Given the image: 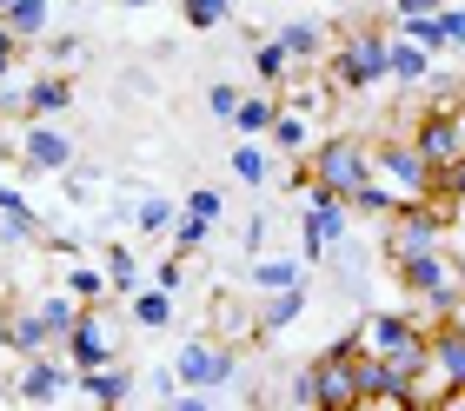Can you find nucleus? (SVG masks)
<instances>
[{
    "instance_id": "obj_6",
    "label": "nucleus",
    "mask_w": 465,
    "mask_h": 411,
    "mask_svg": "<svg viewBox=\"0 0 465 411\" xmlns=\"http://www.w3.org/2000/svg\"><path fill=\"white\" fill-rule=\"evenodd\" d=\"M372 180L392 186L399 206H412V200H426V192H432V166L419 160L412 140H379V146H372Z\"/></svg>"
},
{
    "instance_id": "obj_1",
    "label": "nucleus",
    "mask_w": 465,
    "mask_h": 411,
    "mask_svg": "<svg viewBox=\"0 0 465 411\" xmlns=\"http://www.w3.org/2000/svg\"><path fill=\"white\" fill-rule=\"evenodd\" d=\"M359 365H366V345H359L352 332L332 338L320 358H306L300 372H292V405H320V411L359 405Z\"/></svg>"
},
{
    "instance_id": "obj_15",
    "label": "nucleus",
    "mask_w": 465,
    "mask_h": 411,
    "mask_svg": "<svg viewBox=\"0 0 465 411\" xmlns=\"http://www.w3.org/2000/svg\"><path fill=\"white\" fill-rule=\"evenodd\" d=\"M213 338L240 352V345H252V338H260V312H252V306L240 312V298H232V292H220V298H213Z\"/></svg>"
},
{
    "instance_id": "obj_23",
    "label": "nucleus",
    "mask_w": 465,
    "mask_h": 411,
    "mask_svg": "<svg viewBox=\"0 0 465 411\" xmlns=\"http://www.w3.org/2000/svg\"><path fill=\"white\" fill-rule=\"evenodd\" d=\"M134 326H146V332H166V326H173V292H166V286H134Z\"/></svg>"
},
{
    "instance_id": "obj_12",
    "label": "nucleus",
    "mask_w": 465,
    "mask_h": 411,
    "mask_svg": "<svg viewBox=\"0 0 465 411\" xmlns=\"http://www.w3.org/2000/svg\"><path fill=\"white\" fill-rule=\"evenodd\" d=\"M252 312H260V338L286 332V326H300V318H306V279H292V286H272Z\"/></svg>"
},
{
    "instance_id": "obj_42",
    "label": "nucleus",
    "mask_w": 465,
    "mask_h": 411,
    "mask_svg": "<svg viewBox=\"0 0 465 411\" xmlns=\"http://www.w3.org/2000/svg\"><path fill=\"white\" fill-rule=\"evenodd\" d=\"M452 279H459V286H465V246L452 252Z\"/></svg>"
},
{
    "instance_id": "obj_41",
    "label": "nucleus",
    "mask_w": 465,
    "mask_h": 411,
    "mask_svg": "<svg viewBox=\"0 0 465 411\" xmlns=\"http://www.w3.org/2000/svg\"><path fill=\"white\" fill-rule=\"evenodd\" d=\"M14 206H27V192H20V186H7V180H0V212H14Z\"/></svg>"
},
{
    "instance_id": "obj_37",
    "label": "nucleus",
    "mask_w": 465,
    "mask_h": 411,
    "mask_svg": "<svg viewBox=\"0 0 465 411\" xmlns=\"http://www.w3.org/2000/svg\"><path fill=\"white\" fill-rule=\"evenodd\" d=\"M14 67H20V40L7 34V20H0V80H7Z\"/></svg>"
},
{
    "instance_id": "obj_28",
    "label": "nucleus",
    "mask_w": 465,
    "mask_h": 411,
    "mask_svg": "<svg viewBox=\"0 0 465 411\" xmlns=\"http://www.w3.org/2000/svg\"><path fill=\"white\" fill-rule=\"evenodd\" d=\"M180 14H186V27L193 34H213L232 20V0H180Z\"/></svg>"
},
{
    "instance_id": "obj_11",
    "label": "nucleus",
    "mask_w": 465,
    "mask_h": 411,
    "mask_svg": "<svg viewBox=\"0 0 465 411\" xmlns=\"http://www.w3.org/2000/svg\"><path fill=\"white\" fill-rule=\"evenodd\" d=\"M386 266H392V279L412 298H426L432 286H446V279H452V252L446 246H426V252H399V259H386Z\"/></svg>"
},
{
    "instance_id": "obj_44",
    "label": "nucleus",
    "mask_w": 465,
    "mask_h": 411,
    "mask_svg": "<svg viewBox=\"0 0 465 411\" xmlns=\"http://www.w3.org/2000/svg\"><path fill=\"white\" fill-rule=\"evenodd\" d=\"M120 7H146V0H120Z\"/></svg>"
},
{
    "instance_id": "obj_29",
    "label": "nucleus",
    "mask_w": 465,
    "mask_h": 411,
    "mask_svg": "<svg viewBox=\"0 0 465 411\" xmlns=\"http://www.w3.org/2000/svg\"><path fill=\"white\" fill-rule=\"evenodd\" d=\"M226 166H232V180H246V186H266V146H260V140H240Z\"/></svg>"
},
{
    "instance_id": "obj_2",
    "label": "nucleus",
    "mask_w": 465,
    "mask_h": 411,
    "mask_svg": "<svg viewBox=\"0 0 465 411\" xmlns=\"http://www.w3.org/2000/svg\"><path fill=\"white\" fill-rule=\"evenodd\" d=\"M74 318H80V298H74V292H54V298H40V306H14V312H7V326H0V338H7V352H14V358H27V352H54V345L67 338Z\"/></svg>"
},
{
    "instance_id": "obj_33",
    "label": "nucleus",
    "mask_w": 465,
    "mask_h": 411,
    "mask_svg": "<svg viewBox=\"0 0 465 411\" xmlns=\"http://www.w3.org/2000/svg\"><path fill=\"white\" fill-rule=\"evenodd\" d=\"M432 200H452V206H465V153H459L452 166H439V172H432Z\"/></svg>"
},
{
    "instance_id": "obj_19",
    "label": "nucleus",
    "mask_w": 465,
    "mask_h": 411,
    "mask_svg": "<svg viewBox=\"0 0 465 411\" xmlns=\"http://www.w3.org/2000/svg\"><path fill=\"white\" fill-rule=\"evenodd\" d=\"M386 80H399V86L432 80V54H426V47H412L406 34H392V40H386Z\"/></svg>"
},
{
    "instance_id": "obj_27",
    "label": "nucleus",
    "mask_w": 465,
    "mask_h": 411,
    "mask_svg": "<svg viewBox=\"0 0 465 411\" xmlns=\"http://www.w3.org/2000/svg\"><path fill=\"white\" fill-rule=\"evenodd\" d=\"M346 206H352V212H372V220H386V212H399V192L379 186V180H366V186L346 192Z\"/></svg>"
},
{
    "instance_id": "obj_34",
    "label": "nucleus",
    "mask_w": 465,
    "mask_h": 411,
    "mask_svg": "<svg viewBox=\"0 0 465 411\" xmlns=\"http://www.w3.org/2000/svg\"><path fill=\"white\" fill-rule=\"evenodd\" d=\"M232 106H240V86H232V80L206 86V113H213V120H232Z\"/></svg>"
},
{
    "instance_id": "obj_20",
    "label": "nucleus",
    "mask_w": 465,
    "mask_h": 411,
    "mask_svg": "<svg viewBox=\"0 0 465 411\" xmlns=\"http://www.w3.org/2000/svg\"><path fill=\"white\" fill-rule=\"evenodd\" d=\"M0 20H7V34L20 40V47H27V40H40V34H47L54 0H7V14H0Z\"/></svg>"
},
{
    "instance_id": "obj_36",
    "label": "nucleus",
    "mask_w": 465,
    "mask_h": 411,
    "mask_svg": "<svg viewBox=\"0 0 465 411\" xmlns=\"http://www.w3.org/2000/svg\"><path fill=\"white\" fill-rule=\"evenodd\" d=\"M40 40H47V54L60 60V67H67V60L80 54V34H40Z\"/></svg>"
},
{
    "instance_id": "obj_8",
    "label": "nucleus",
    "mask_w": 465,
    "mask_h": 411,
    "mask_svg": "<svg viewBox=\"0 0 465 411\" xmlns=\"http://www.w3.org/2000/svg\"><path fill=\"white\" fill-rule=\"evenodd\" d=\"M60 358L74 365V372H94V365H114V332L107 318H100V306H80V318L67 326V338H60Z\"/></svg>"
},
{
    "instance_id": "obj_13",
    "label": "nucleus",
    "mask_w": 465,
    "mask_h": 411,
    "mask_svg": "<svg viewBox=\"0 0 465 411\" xmlns=\"http://www.w3.org/2000/svg\"><path fill=\"white\" fill-rule=\"evenodd\" d=\"M74 392L94 398V405H126L134 398V372L114 358V365H94V372H74Z\"/></svg>"
},
{
    "instance_id": "obj_4",
    "label": "nucleus",
    "mask_w": 465,
    "mask_h": 411,
    "mask_svg": "<svg viewBox=\"0 0 465 411\" xmlns=\"http://www.w3.org/2000/svg\"><path fill=\"white\" fill-rule=\"evenodd\" d=\"M306 180H320L326 192H340V200H346V192L352 186H366L372 180V140H352V133H326V140H312L306 146Z\"/></svg>"
},
{
    "instance_id": "obj_3",
    "label": "nucleus",
    "mask_w": 465,
    "mask_h": 411,
    "mask_svg": "<svg viewBox=\"0 0 465 411\" xmlns=\"http://www.w3.org/2000/svg\"><path fill=\"white\" fill-rule=\"evenodd\" d=\"M386 27H352L340 47L326 54V80L332 93H372L379 80H386Z\"/></svg>"
},
{
    "instance_id": "obj_43",
    "label": "nucleus",
    "mask_w": 465,
    "mask_h": 411,
    "mask_svg": "<svg viewBox=\"0 0 465 411\" xmlns=\"http://www.w3.org/2000/svg\"><path fill=\"white\" fill-rule=\"evenodd\" d=\"M7 398H14V385H0V405H7Z\"/></svg>"
},
{
    "instance_id": "obj_39",
    "label": "nucleus",
    "mask_w": 465,
    "mask_h": 411,
    "mask_svg": "<svg viewBox=\"0 0 465 411\" xmlns=\"http://www.w3.org/2000/svg\"><path fill=\"white\" fill-rule=\"evenodd\" d=\"M266 246V220H260V212H252V220H246V232H240V252L252 259V252H260Z\"/></svg>"
},
{
    "instance_id": "obj_38",
    "label": "nucleus",
    "mask_w": 465,
    "mask_h": 411,
    "mask_svg": "<svg viewBox=\"0 0 465 411\" xmlns=\"http://www.w3.org/2000/svg\"><path fill=\"white\" fill-rule=\"evenodd\" d=\"M180 279H186V259L173 252V259H160V272H153V286H166V292H173L180 286Z\"/></svg>"
},
{
    "instance_id": "obj_32",
    "label": "nucleus",
    "mask_w": 465,
    "mask_h": 411,
    "mask_svg": "<svg viewBox=\"0 0 465 411\" xmlns=\"http://www.w3.org/2000/svg\"><path fill=\"white\" fill-rule=\"evenodd\" d=\"M432 34H439V54H465V7H439Z\"/></svg>"
},
{
    "instance_id": "obj_40",
    "label": "nucleus",
    "mask_w": 465,
    "mask_h": 411,
    "mask_svg": "<svg viewBox=\"0 0 465 411\" xmlns=\"http://www.w3.org/2000/svg\"><path fill=\"white\" fill-rule=\"evenodd\" d=\"M446 0H392V20H412V14H439Z\"/></svg>"
},
{
    "instance_id": "obj_22",
    "label": "nucleus",
    "mask_w": 465,
    "mask_h": 411,
    "mask_svg": "<svg viewBox=\"0 0 465 411\" xmlns=\"http://www.w3.org/2000/svg\"><path fill=\"white\" fill-rule=\"evenodd\" d=\"M67 292L80 298V306H100V298H114V286H107V266H87V259H67Z\"/></svg>"
},
{
    "instance_id": "obj_24",
    "label": "nucleus",
    "mask_w": 465,
    "mask_h": 411,
    "mask_svg": "<svg viewBox=\"0 0 465 411\" xmlns=\"http://www.w3.org/2000/svg\"><path fill=\"white\" fill-rule=\"evenodd\" d=\"M166 240H173L180 259H193L206 240H213V220H200V212H186V206H180V212H173V226H166Z\"/></svg>"
},
{
    "instance_id": "obj_31",
    "label": "nucleus",
    "mask_w": 465,
    "mask_h": 411,
    "mask_svg": "<svg viewBox=\"0 0 465 411\" xmlns=\"http://www.w3.org/2000/svg\"><path fill=\"white\" fill-rule=\"evenodd\" d=\"M0 240H7V246H34V240H40V212H34V206L0 212Z\"/></svg>"
},
{
    "instance_id": "obj_18",
    "label": "nucleus",
    "mask_w": 465,
    "mask_h": 411,
    "mask_svg": "<svg viewBox=\"0 0 465 411\" xmlns=\"http://www.w3.org/2000/svg\"><path fill=\"white\" fill-rule=\"evenodd\" d=\"M292 279H306V259H300V252H272V259L252 252V259H246V286H252V292L292 286Z\"/></svg>"
},
{
    "instance_id": "obj_21",
    "label": "nucleus",
    "mask_w": 465,
    "mask_h": 411,
    "mask_svg": "<svg viewBox=\"0 0 465 411\" xmlns=\"http://www.w3.org/2000/svg\"><path fill=\"white\" fill-rule=\"evenodd\" d=\"M272 113H280V100H272V93H240V106H232V126H240V140H266Z\"/></svg>"
},
{
    "instance_id": "obj_25",
    "label": "nucleus",
    "mask_w": 465,
    "mask_h": 411,
    "mask_svg": "<svg viewBox=\"0 0 465 411\" xmlns=\"http://www.w3.org/2000/svg\"><path fill=\"white\" fill-rule=\"evenodd\" d=\"M173 212H180V200H166V192H140V206H134V226L146 232V240H160V232L173 226Z\"/></svg>"
},
{
    "instance_id": "obj_14",
    "label": "nucleus",
    "mask_w": 465,
    "mask_h": 411,
    "mask_svg": "<svg viewBox=\"0 0 465 411\" xmlns=\"http://www.w3.org/2000/svg\"><path fill=\"white\" fill-rule=\"evenodd\" d=\"M272 40L292 54V67H312V60H326V20H312V14H292Z\"/></svg>"
},
{
    "instance_id": "obj_5",
    "label": "nucleus",
    "mask_w": 465,
    "mask_h": 411,
    "mask_svg": "<svg viewBox=\"0 0 465 411\" xmlns=\"http://www.w3.org/2000/svg\"><path fill=\"white\" fill-rule=\"evenodd\" d=\"M173 378L180 385H200V392H220V385L240 378V352L220 345L213 332H200V338H186L180 352H173Z\"/></svg>"
},
{
    "instance_id": "obj_16",
    "label": "nucleus",
    "mask_w": 465,
    "mask_h": 411,
    "mask_svg": "<svg viewBox=\"0 0 465 411\" xmlns=\"http://www.w3.org/2000/svg\"><path fill=\"white\" fill-rule=\"evenodd\" d=\"M320 140L312 133V120L300 113V106H286L280 100V113H272V126H266V146H280V153H292V160H306V146Z\"/></svg>"
},
{
    "instance_id": "obj_17",
    "label": "nucleus",
    "mask_w": 465,
    "mask_h": 411,
    "mask_svg": "<svg viewBox=\"0 0 465 411\" xmlns=\"http://www.w3.org/2000/svg\"><path fill=\"white\" fill-rule=\"evenodd\" d=\"M74 106V80L67 73H34L27 80V120H54Z\"/></svg>"
},
{
    "instance_id": "obj_7",
    "label": "nucleus",
    "mask_w": 465,
    "mask_h": 411,
    "mask_svg": "<svg viewBox=\"0 0 465 411\" xmlns=\"http://www.w3.org/2000/svg\"><path fill=\"white\" fill-rule=\"evenodd\" d=\"M412 146H419V160H426L432 172L452 166L465 153V106H432V113L412 126Z\"/></svg>"
},
{
    "instance_id": "obj_9",
    "label": "nucleus",
    "mask_w": 465,
    "mask_h": 411,
    "mask_svg": "<svg viewBox=\"0 0 465 411\" xmlns=\"http://www.w3.org/2000/svg\"><path fill=\"white\" fill-rule=\"evenodd\" d=\"M67 392H74V365H67V358H47V352H27V358H20L14 398H27V405H54V398H67Z\"/></svg>"
},
{
    "instance_id": "obj_10",
    "label": "nucleus",
    "mask_w": 465,
    "mask_h": 411,
    "mask_svg": "<svg viewBox=\"0 0 465 411\" xmlns=\"http://www.w3.org/2000/svg\"><path fill=\"white\" fill-rule=\"evenodd\" d=\"M20 166L27 172H67L74 166V140L60 133V126H47V120H27V133H20Z\"/></svg>"
},
{
    "instance_id": "obj_26",
    "label": "nucleus",
    "mask_w": 465,
    "mask_h": 411,
    "mask_svg": "<svg viewBox=\"0 0 465 411\" xmlns=\"http://www.w3.org/2000/svg\"><path fill=\"white\" fill-rule=\"evenodd\" d=\"M100 252H107V259H100V266H107V286H114V292H134V286H140V259H134V246L114 240V246H100Z\"/></svg>"
},
{
    "instance_id": "obj_35",
    "label": "nucleus",
    "mask_w": 465,
    "mask_h": 411,
    "mask_svg": "<svg viewBox=\"0 0 465 411\" xmlns=\"http://www.w3.org/2000/svg\"><path fill=\"white\" fill-rule=\"evenodd\" d=\"M186 212H200V220H220V192H213V186H193V192H186Z\"/></svg>"
},
{
    "instance_id": "obj_30",
    "label": "nucleus",
    "mask_w": 465,
    "mask_h": 411,
    "mask_svg": "<svg viewBox=\"0 0 465 411\" xmlns=\"http://www.w3.org/2000/svg\"><path fill=\"white\" fill-rule=\"evenodd\" d=\"M252 73H260L266 86H280V80L292 73V54L280 47V40H260V47H252Z\"/></svg>"
}]
</instances>
